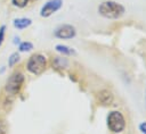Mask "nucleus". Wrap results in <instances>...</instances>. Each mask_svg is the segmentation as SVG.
Returning a JSON list of instances; mask_svg holds the SVG:
<instances>
[{
  "label": "nucleus",
  "instance_id": "1",
  "mask_svg": "<svg viewBox=\"0 0 146 134\" xmlns=\"http://www.w3.org/2000/svg\"><path fill=\"white\" fill-rule=\"evenodd\" d=\"M98 12L108 19H117L124 14V7L115 1H104L98 7Z\"/></svg>",
  "mask_w": 146,
  "mask_h": 134
},
{
  "label": "nucleus",
  "instance_id": "2",
  "mask_svg": "<svg viewBox=\"0 0 146 134\" xmlns=\"http://www.w3.org/2000/svg\"><path fill=\"white\" fill-rule=\"evenodd\" d=\"M46 66H47V59L41 53L32 55L29 58L27 64H26L27 70L31 74H34V75H40L46 69Z\"/></svg>",
  "mask_w": 146,
  "mask_h": 134
},
{
  "label": "nucleus",
  "instance_id": "3",
  "mask_svg": "<svg viewBox=\"0 0 146 134\" xmlns=\"http://www.w3.org/2000/svg\"><path fill=\"white\" fill-rule=\"evenodd\" d=\"M107 127L113 133H120L125 128V119L120 111H111L107 116Z\"/></svg>",
  "mask_w": 146,
  "mask_h": 134
},
{
  "label": "nucleus",
  "instance_id": "4",
  "mask_svg": "<svg viewBox=\"0 0 146 134\" xmlns=\"http://www.w3.org/2000/svg\"><path fill=\"white\" fill-rule=\"evenodd\" d=\"M24 75L19 72H16L14 74H11L9 76V78L7 79L6 82V85H5V91L8 93V94H16L19 92V90L22 89L23 86V83H24Z\"/></svg>",
  "mask_w": 146,
  "mask_h": 134
},
{
  "label": "nucleus",
  "instance_id": "5",
  "mask_svg": "<svg viewBox=\"0 0 146 134\" xmlns=\"http://www.w3.org/2000/svg\"><path fill=\"white\" fill-rule=\"evenodd\" d=\"M63 5L62 0H49L44 3V6L40 10V16L41 17H49L52 14H55L58 9H60Z\"/></svg>",
  "mask_w": 146,
  "mask_h": 134
},
{
  "label": "nucleus",
  "instance_id": "6",
  "mask_svg": "<svg viewBox=\"0 0 146 134\" xmlns=\"http://www.w3.org/2000/svg\"><path fill=\"white\" fill-rule=\"evenodd\" d=\"M76 34V31H75V27L72 26V25H68V24H65V25H62L59 26L56 31H55V36L58 37V39H72L74 37Z\"/></svg>",
  "mask_w": 146,
  "mask_h": 134
},
{
  "label": "nucleus",
  "instance_id": "7",
  "mask_svg": "<svg viewBox=\"0 0 146 134\" xmlns=\"http://www.w3.org/2000/svg\"><path fill=\"white\" fill-rule=\"evenodd\" d=\"M97 99L102 104H110L113 101V94L107 90H103L97 93Z\"/></svg>",
  "mask_w": 146,
  "mask_h": 134
},
{
  "label": "nucleus",
  "instance_id": "8",
  "mask_svg": "<svg viewBox=\"0 0 146 134\" xmlns=\"http://www.w3.org/2000/svg\"><path fill=\"white\" fill-rule=\"evenodd\" d=\"M13 24H14V26L17 30H24V28L29 27L32 24V20L30 18H25V17H23V18H16V19H14V23Z\"/></svg>",
  "mask_w": 146,
  "mask_h": 134
},
{
  "label": "nucleus",
  "instance_id": "9",
  "mask_svg": "<svg viewBox=\"0 0 146 134\" xmlns=\"http://www.w3.org/2000/svg\"><path fill=\"white\" fill-rule=\"evenodd\" d=\"M56 50H57L58 52L65 55V56H71V55H74V53H75L73 49H71V48H68V47H66V45H63V44H57V45H56Z\"/></svg>",
  "mask_w": 146,
  "mask_h": 134
},
{
  "label": "nucleus",
  "instance_id": "10",
  "mask_svg": "<svg viewBox=\"0 0 146 134\" xmlns=\"http://www.w3.org/2000/svg\"><path fill=\"white\" fill-rule=\"evenodd\" d=\"M18 49H19V51H21V52L31 51V50L33 49V44H32L31 42H29V41H24V42H22V43L19 44Z\"/></svg>",
  "mask_w": 146,
  "mask_h": 134
},
{
  "label": "nucleus",
  "instance_id": "11",
  "mask_svg": "<svg viewBox=\"0 0 146 134\" xmlns=\"http://www.w3.org/2000/svg\"><path fill=\"white\" fill-rule=\"evenodd\" d=\"M19 60V55L17 52H14L13 55H10V57L8 58V66L9 67H13L15 64H17Z\"/></svg>",
  "mask_w": 146,
  "mask_h": 134
},
{
  "label": "nucleus",
  "instance_id": "12",
  "mask_svg": "<svg viewBox=\"0 0 146 134\" xmlns=\"http://www.w3.org/2000/svg\"><path fill=\"white\" fill-rule=\"evenodd\" d=\"M11 2H13L14 6H16L18 8H24L27 5L29 0H11Z\"/></svg>",
  "mask_w": 146,
  "mask_h": 134
},
{
  "label": "nucleus",
  "instance_id": "13",
  "mask_svg": "<svg viewBox=\"0 0 146 134\" xmlns=\"http://www.w3.org/2000/svg\"><path fill=\"white\" fill-rule=\"evenodd\" d=\"M7 132V124L3 119H0V134H6Z\"/></svg>",
  "mask_w": 146,
  "mask_h": 134
},
{
  "label": "nucleus",
  "instance_id": "14",
  "mask_svg": "<svg viewBox=\"0 0 146 134\" xmlns=\"http://www.w3.org/2000/svg\"><path fill=\"white\" fill-rule=\"evenodd\" d=\"M5 32H6V26L2 25L0 27V47H1L2 42H3V40H5Z\"/></svg>",
  "mask_w": 146,
  "mask_h": 134
},
{
  "label": "nucleus",
  "instance_id": "15",
  "mask_svg": "<svg viewBox=\"0 0 146 134\" xmlns=\"http://www.w3.org/2000/svg\"><path fill=\"white\" fill-rule=\"evenodd\" d=\"M139 129L141 131L143 134H146V122H144V123H141L139 125Z\"/></svg>",
  "mask_w": 146,
  "mask_h": 134
}]
</instances>
